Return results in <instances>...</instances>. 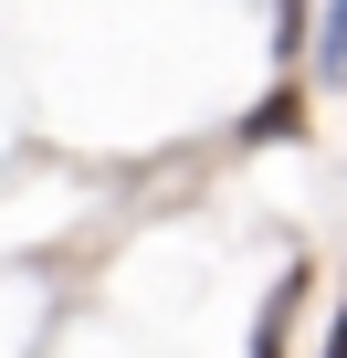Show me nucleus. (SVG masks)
<instances>
[{"mask_svg":"<svg viewBox=\"0 0 347 358\" xmlns=\"http://www.w3.org/2000/svg\"><path fill=\"white\" fill-rule=\"evenodd\" d=\"M326 358H347V306H337V316H326Z\"/></svg>","mask_w":347,"mask_h":358,"instance_id":"39448f33","label":"nucleus"},{"mask_svg":"<svg viewBox=\"0 0 347 358\" xmlns=\"http://www.w3.org/2000/svg\"><path fill=\"white\" fill-rule=\"evenodd\" d=\"M295 127H305V95H295V85H274V106L242 116V137H295Z\"/></svg>","mask_w":347,"mask_h":358,"instance_id":"7ed1b4c3","label":"nucleus"},{"mask_svg":"<svg viewBox=\"0 0 347 358\" xmlns=\"http://www.w3.org/2000/svg\"><path fill=\"white\" fill-rule=\"evenodd\" d=\"M274 43H284V53L305 43V0H274Z\"/></svg>","mask_w":347,"mask_h":358,"instance_id":"20e7f679","label":"nucleus"},{"mask_svg":"<svg viewBox=\"0 0 347 358\" xmlns=\"http://www.w3.org/2000/svg\"><path fill=\"white\" fill-rule=\"evenodd\" d=\"M295 306H305V274H284V285L263 295V316H253V358H284V327H295Z\"/></svg>","mask_w":347,"mask_h":358,"instance_id":"f257e3e1","label":"nucleus"},{"mask_svg":"<svg viewBox=\"0 0 347 358\" xmlns=\"http://www.w3.org/2000/svg\"><path fill=\"white\" fill-rule=\"evenodd\" d=\"M316 85H347V0H326L316 22Z\"/></svg>","mask_w":347,"mask_h":358,"instance_id":"f03ea898","label":"nucleus"}]
</instances>
